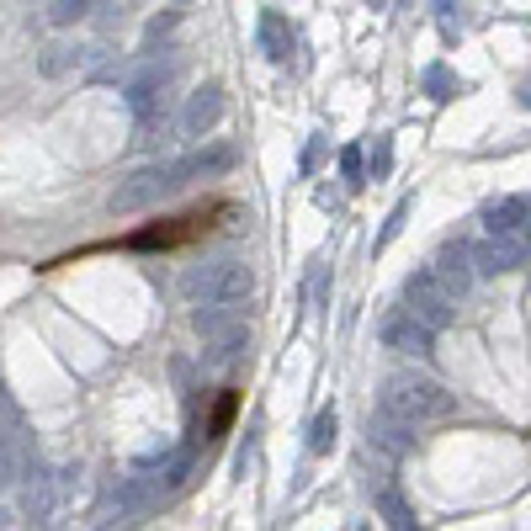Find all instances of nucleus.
Segmentation results:
<instances>
[{
	"label": "nucleus",
	"mask_w": 531,
	"mask_h": 531,
	"mask_svg": "<svg viewBox=\"0 0 531 531\" xmlns=\"http://www.w3.org/2000/svg\"><path fill=\"white\" fill-rule=\"evenodd\" d=\"M170 27H176V11H170V16H154V22H149V38H165Z\"/></svg>",
	"instance_id": "nucleus-25"
},
{
	"label": "nucleus",
	"mask_w": 531,
	"mask_h": 531,
	"mask_svg": "<svg viewBox=\"0 0 531 531\" xmlns=\"http://www.w3.org/2000/svg\"><path fill=\"white\" fill-rule=\"evenodd\" d=\"M170 80H176V59H170V54H165L160 64H144V70L128 80V107L139 112L144 123L154 117V107H160V96L170 91Z\"/></svg>",
	"instance_id": "nucleus-11"
},
{
	"label": "nucleus",
	"mask_w": 531,
	"mask_h": 531,
	"mask_svg": "<svg viewBox=\"0 0 531 531\" xmlns=\"http://www.w3.org/2000/svg\"><path fill=\"white\" fill-rule=\"evenodd\" d=\"M324 298H330V266H314L308 271V308L324 314Z\"/></svg>",
	"instance_id": "nucleus-19"
},
{
	"label": "nucleus",
	"mask_w": 531,
	"mask_h": 531,
	"mask_svg": "<svg viewBox=\"0 0 531 531\" xmlns=\"http://www.w3.org/2000/svg\"><path fill=\"white\" fill-rule=\"evenodd\" d=\"M85 6H91V0H54V22H75V16H85Z\"/></svg>",
	"instance_id": "nucleus-22"
},
{
	"label": "nucleus",
	"mask_w": 531,
	"mask_h": 531,
	"mask_svg": "<svg viewBox=\"0 0 531 531\" xmlns=\"http://www.w3.org/2000/svg\"><path fill=\"white\" fill-rule=\"evenodd\" d=\"M378 510H383V521H388V526H399V531L415 526V510H409L393 489H383V494H378Z\"/></svg>",
	"instance_id": "nucleus-17"
},
{
	"label": "nucleus",
	"mask_w": 531,
	"mask_h": 531,
	"mask_svg": "<svg viewBox=\"0 0 531 531\" xmlns=\"http://www.w3.org/2000/svg\"><path fill=\"white\" fill-rule=\"evenodd\" d=\"M335 431H340L335 409H319V415H314V425H308V452H314V457H324V452L335 447Z\"/></svg>",
	"instance_id": "nucleus-16"
},
{
	"label": "nucleus",
	"mask_w": 531,
	"mask_h": 531,
	"mask_svg": "<svg viewBox=\"0 0 531 531\" xmlns=\"http://www.w3.org/2000/svg\"><path fill=\"white\" fill-rule=\"evenodd\" d=\"M425 91H436V96L452 91V75H447V70H431V75H425Z\"/></svg>",
	"instance_id": "nucleus-24"
},
{
	"label": "nucleus",
	"mask_w": 531,
	"mask_h": 531,
	"mask_svg": "<svg viewBox=\"0 0 531 531\" xmlns=\"http://www.w3.org/2000/svg\"><path fill=\"white\" fill-rule=\"evenodd\" d=\"M431 324H420L409 308L399 303V308H388V314L378 319V340L388 351H404V356H431Z\"/></svg>",
	"instance_id": "nucleus-9"
},
{
	"label": "nucleus",
	"mask_w": 531,
	"mask_h": 531,
	"mask_svg": "<svg viewBox=\"0 0 531 531\" xmlns=\"http://www.w3.org/2000/svg\"><path fill=\"white\" fill-rule=\"evenodd\" d=\"M388 165H393V144L378 139V154H372V176H388Z\"/></svg>",
	"instance_id": "nucleus-23"
},
{
	"label": "nucleus",
	"mask_w": 531,
	"mask_h": 531,
	"mask_svg": "<svg viewBox=\"0 0 531 531\" xmlns=\"http://www.w3.org/2000/svg\"><path fill=\"white\" fill-rule=\"evenodd\" d=\"M372 6H383V0H372Z\"/></svg>",
	"instance_id": "nucleus-28"
},
{
	"label": "nucleus",
	"mask_w": 531,
	"mask_h": 531,
	"mask_svg": "<svg viewBox=\"0 0 531 531\" xmlns=\"http://www.w3.org/2000/svg\"><path fill=\"white\" fill-rule=\"evenodd\" d=\"M176 6H186V0H176Z\"/></svg>",
	"instance_id": "nucleus-29"
},
{
	"label": "nucleus",
	"mask_w": 531,
	"mask_h": 531,
	"mask_svg": "<svg viewBox=\"0 0 531 531\" xmlns=\"http://www.w3.org/2000/svg\"><path fill=\"white\" fill-rule=\"evenodd\" d=\"M484 234H526L531 239V197H500L484 208Z\"/></svg>",
	"instance_id": "nucleus-14"
},
{
	"label": "nucleus",
	"mask_w": 531,
	"mask_h": 531,
	"mask_svg": "<svg viewBox=\"0 0 531 531\" xmlns=\"http://www.w3.org/2000/svg\"><path fill=\"white\" fill-rule=\"evenodd\" d=\"M409 208H415V202H393V213H388V224H383V234L378 239H372V255H383L388 245H393V239H399V229H404V218H409Z\"/></svg>",
	"instance_id": "nucleus-18"
},
{
	"label": "nucleus",
	"mask_w": 531,
	"mask_h": 531,
	"mask_svg": "<svg viewBox=\"0 0 531 531\" xmlns=\"http://www.w3.org/2000/svg\"><path fill=\"white\" fill-rule=\"evenodd\" d=\"M436 11H441V16H447V22H452V16H457V0H436Z\"/></svg>",
	"instance_id": "nucleus-26"
},
{
	"label": "nucleus",
	"mask_w": 531,
	"mask_h": 531,
	"mask_svg": "<svg viewBox=\"0 0 531 531\" xmlns=\"http://www.w3.org/2000/svg\"><path fill=\"white\" fill-rule=\"evenodd\" d=\"M16 478H22V457H16L11 441H0V489H11Z\"/></svg>",
	"instance_id": "nucleus-20"
},
{
	"label": "nucleus",
	"mask_w": 531,
	"mask_h": 531,
	"mask_svg": "<svg viewBox=\"0 0 531 531\" xmlns=\"http://www.w3.org/2000/svg\"><path fill=\"white\" fill-rule=\"evenodd\" d=\"M218 117H224V85H197L192 96H186V107L176 112V133L181 139H208V133L218 128Z\"/></svg>",
	"instance_id": "nucleus-8"
},
{
	"label": "nucleus",
	"mask_w": 531,
	"mask_h": 531,
	"mask_svg": "<svg viewBox=\"0 0 531 531\" xmlns=\"http://www.w3.org/2000/svg\"><path fill=\"white\" fill-rule=\"evenodd\" d=\"M473 250V271L478 277H505V271H521L531 261V239L526 234H484Z\"/></svg>",
	"instance_id": "nucleus-6"
},
{
	"label": "nucleus",
	"mask_w": 531,
	"mask_h": 531,
	"mask_svg": "<svg viewBox=\"0 0 531 531\" xmlns=\"http://www.w3.org/2000/svg\"><path fill=\"white\" fill-rule=\"evenodd\" d=\"M378 409H388L393 420H404V425H431L441 415H452V393L441 388L436 378H425V372H393V378H383V399Z\"/></svg>",
	"instance_id": "nucleus-1"
},
{
	"label": "nucleus",
	"mask_w": 531,
	"mask_h": 531,
	"mask_svg": "<svg viewBox=\"0 0 531 531\" xmlns=\"http://www.w3.org/2000/svg\"><path fill=\"white\" fill-rule=\"evenodd\" d=\"M516 96H521V107H526V112H531V80H526V85H521V91H516Z\"/></svg>",
	"instance_id": "nucleus-27"
},
{
	"label": "nucleus",
	"mask_w": 531,
	"mask_h": 531,
	"mask_svg": "<svg viewBox=\"0 0 531 531\" xmlns=\"http://www.w3.org/2000/svg\"><path fill=\"white\" fill-rule=\"evenodd\" d=\"M340 176H346L351 186H362V149H340Z\"/></svg>",
	"instance_id": "nucleus-21"
},
{
	"label": "nucleus",
	"mask_w": 531,
	"mask_h": 531,
	"mask_svg": "<svg viewBox=\"0 0 531 531\" xmlns=\"http://www.w3.org/2000/svg\"><path fill=\"white\" fill-rule=\"evenodd\" d=\"M431 277L462 303V298L473 293V282H478V271H473V250L462 245V239H447V245L431 255Z\"/></svg>",
	"instance_id": "nucleus-10"
},
{
	"label": "nucleus",
	"mask_w": 531,
	"mask_h": 531,
	"mask_svg": "<svg viewBox=\"0 0 531 531\" xmlns=\"http://www.w3.org/2000/svg\"><path fill=\"white\" fill-rule=\"evenodd\" d=\"M165 192H176L170 165H144V170H133V176H123V181L112 186L107 208H112V213H144L149 202H160Z\"/></svg>",
	"instance_id": "nucleus-4"
},
{
	"label": "nucleus",
	"mask_w": 531,
	"mask_h": 531,
	"mask_svg": "<svg viewBox=\"0 0 531 531\" xmlns=\"http://www.w3.org/2000/svg\"><path fill=\"white\" fill-rule=\"evenodd\" d=\"M245 351H250V324L245 319H234V324H224V330L202 335V367H229Z\"/></svg>",
	"instance_id": "nucleus-12"
},
{
	"label": "nucleus",
	"mask_w": 531,
	"mask_h": 531,
	"mask_svg": "<svg viewBox=\"0 0 531 531\" xmlns=\"http://www.w3.org/2000/svg\"><path fill=\"white\" fill-rule=\"evenodd\" d=\"M261 48H266L271 64H287V59H293V27H287L277 11L261 16Z\"/></svg>",
	"instance_id": "nucleus-15"
},
{
	"label": "nucleus",
	"mask_w": 531,
	"mask_h": 531,
	"mask_svg": "<svg viewBox=\"0 0 531 531\" xmlns=\"http://www.w3.org/2000/svg\"><path fill=\"white\" fill-rule=\"evenodd\" d=\"M154 505V489L144 484V478H112L107 494H101V526H133L144 516V510Z\"/></svg>",
	"instance_id": "nucleus-7"
},
{
	"label": "nucleus",
	"mask_w": 531,
	"mask_h": 531,
	"mask_svg": "<svg viewBox=\"0 0 531 531\" xmlns=\"http://www.w3.org/2000/svg\"><path fill=\"white\" fill-rule=\"evenodd\" d=\"M367 441L383 457H409L415 452V425H404V420H393L388 409H378V415L367 420Z\"/></svg>",
	"instance_id": "nucleus-13"
},
{
	"label": "nucleus",
	"mask_w": 531,
	"mask_h": 531,
	"mask_svg": "<svg viewBox=\"0 0 531 531\" xmlns=\"http://www.w3.org/2000/svg\"><path fill=\"white\" fill-rule=\"evenodd\" d=\"M59 505H64V484H59V473L32 468V473L16 478V510H22L32 526H48Z\"/></svg>",
	"instance_id": "nucleus-5"
},
{
	"label": "nucleus",
	"mask_w": 531,
	"mask_h": 531,
	"mask_svg": "<svg viewBox=\"0 0 531 531\" xmlns=\"http://www.w3.org/2000/svg\"><path fill=\"white\" fill-rule=\"evenodd\" d=\"M250 293H255V266L250 261H234V255L208 261V266H197V271H186V277H181V298L192 303V308H213V303L239 308Z\"/></svg>",
	"instance_id": "nucleus-2"
},
{
	"label": "nucleus",
	"mask_w": 531,
	"mask_h": 531,
	"mask_svg": "<svg viewBox=\"0 0 531 531\" xmlns=\"http://www.w3.org/2000/svg\"><path fill=\"white\" fill-rule=\"evenodd\" d=\"M404 308L420 324H431V330H447V324L457 319V298L431 277V266H420V271H409V277H404Z\"/></svg>",
	"instance_id": "nucleus-3"
},
{
	"label": "nucleus",
	"mask_w": 531,
	"mask_h": 531,
	"mask_svg": "<svg viewBox=\"0 0 531 531\" xmlns=\"http://www.w3.org/2000/svg\"><path fill=\"white\" fill-rule=\"evenodd\" d=\"M0 526H6V521H0Z\"/></svg>",
	"instance_id": "nucleus-30"
}]
</instances>
